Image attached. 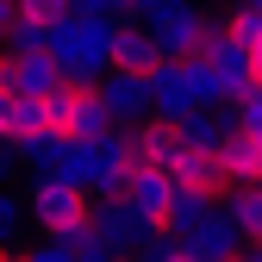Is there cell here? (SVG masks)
Here are the masks:
<instances>
[{"mask_svg":"<svg viewBox=\"0 0 262 262\" xmlns=\"http://www.w3.org/2000/svg\"><path fill=\"white\" fill-rule=\"evenodd\" d=\"M113 31H119L113 13H69L62 25H50V56L62 81H100L113 69Z\"/></svg>","mask_w":262,"mask_h":262,"instance_id":"1","label":"cell"},{"mask_svg":"<svg viewBox=\"0 0 262 262\" xmlns=\"http://www.w3.org/2000/svg\"><path fill=\"white\" fill-rule=\"evenodd\" d=\"M25 206H31V225H38V231H69V225H81L94 212V193L81 181H69V175H31Z\"/></svg>","mask_w":262,"mask_h":262,"instance_id":"2","label":"cell"},{"mask_svg":"<svg viewBox=\"0 0 262 262\" xmlns=\"http://www.w3.org/2000/svg\"><path fill=\"white\" fill-rule=\"evenodd\" d=\"M88 219H94V231H100V244H106L113 256H138V250L162 231V225H150L125 193H94V212H88Z\"/></svg>","mask_w":262,"mask_h":262,"instance_id":"3","label":"cell"},{"mask_svg":"<svg viewBox=\"0 0 262 262\" xmlns=\"http://www.w3.org/2000/svg\"><path fill=\"white\" fill-rule=\"evenodd\" d=\"M244 244H250V237H244V225L225 212V206H212V212H206V219H200V225H193V231L181 237V250H187L193 262H231Z\"/></svg>","mask_w":262,"mask_h":262,"instance_id":"4","label":"cell"},{"mask_svg":"<svg viewBox=\"0 0 262 262\" xmlns=\"http://www.w3.org/2000/svg\"><path fill=\"white\" fill-rule=\"evenodd\" d=\"M193 106L200 100H193V81H187V56H162L150 69V113L156 119H181Z\"/></svg>","mask_w":262,"mask_h":262,"instance_id":"5","label":"cell"},{"mask_svg":"<svg viewBox=\"0 0 262 262\" xmlns=\"http://www.w3.org/2000/svg\"><path fill=\"white\" fill-rule=\"evenodd\" d=\"M94 88H100V100H106V113H113L119 125L150 119V75H138V69H106Z\"/></svg>","mask_w":262,"mask_h":262,"instance_id":"6","label":"cell"},{"mask_svg":"<svg viewBox=\"0 0 262 262\" xmlns=\"http://www.w3.org/2000/svg\"><path fill=\"white\" fill-rule=\"evenodd\" d=\"M156 62H162L156 31H150L138 13H125V19H119V31H113V69H138V75H150Z\"/></svg>","mask_w":262,"mask_h":262,"instance_id":"7","label":"cell"},{"mask_svg":"<svg viewBox=\"0 0 262 262\" xmlns=\"http://www.w3.org/2000/svg\"><path fill=\"white\" fill-rule=\"evenodd\" d=\"M38 131H44V94L7 88V100H0V144L25 150V138H38Z\"/></svg>","mask_w":262,"mask_h":262,"instance_id":"8","label":"cell"},{"mask_svg":"<svg viewBox=\"0 0 262 262\" xmlns=\"http://www.w3.org/2000/svg\"><path fill=\"white\" fill-rule=\"evenodd\" d=\"M219 169H225V181H256L262 175V138L256 131H244V125H225V138H219Z\"/></svg>","mask_w":262,"mask_h":262,"instance_id":"9","label":"cell"},{"mask_svg":"<svg viewBox=\"0 0 262 262\" xmlns=\"http://www.w3.org/2000/svg\"><path fill=\"white\" fill-rule=\"evenodd\" d=\"M125 200L138 206L150 225H162V212H169V200H175V175L169 169H131L125 175Z\"/></svg>","mask_w":262,"mask_h":262,"instance_id":"10","label":"cell"},{"mask_svg":"<svg viewBox=\"0 0 262 262\" xmlns=\"http://www.w3.org/2000/svg\"><path fill=\"white\" fill-rule=\"evenodd\" d=\"M169 175H175L181 187H200V193H225V187H231V181H225V169H219V150H193V144L175 150Z\"/></svg>","mask_w":262,"mask_h":262,"instance_id":"11","label":"cell"},{"mask_svg":"<svg viewBox=\"0 0 262 262\" xmlns=\"http://www.w3.org/2000/svg\"><path fill=\"white\" fill-rule=\"evenodd\" d=\"M212 69H219V88H225V106L244 100V94L262 81V75H256V62H250V50H244L237 38H225V44L212 50Z\"/></svg>","mask_w":262,"mask_h":262,"instance_id":"12","label":"cell"},{"mask_svg":"<svg viewBox=\"0 0 262 262\" xmlns=\"http://www.w3.org/2000/svg\"><path fill=\"white\" fill-rule=\"evenodd\" d=\"M106 131H119V119L106 113L100 88H94V81H75V113H69V138H106Z\"/></svg>","mask_w":262,"mask_h":262,"instance_id":"13","label":"cell"},{"mask_svg":"<svg viewBox=\"0 0 262 262\" xmlns=\"http://www.w3.org/2000/svg\"><path fill=\"white\" fill-rule=\"evenodd\" d=\"M56 81H62V69L50 50H13V88L19 94H50Z\"/></svg>","mask_w":262,"mask_h":262,"instance_id":"14","label":"cell"},{"mask_svg":"<svg viewBox=\"0 0 262 262\" xmlns=\"http://www.w3.org/2000/svg\"><path fill=\"white\" fill-rule=\"evenodd\" d=\"M212 206H219L212 193H200V187H181V181H175V200H169V212H162V231H169V237H187V231H193V225H200Z\"/></svg>","mask_w":262,"mask_h":262,"instance_id":"15","label":"cell"},{"mask_svg":"<svg viewBox=\"0 0 262 262\" xmlns=\"http://www.w3.org/2000/svg\"><path fill=\"white\" fill-rule=\"evenodd\" d=\"M225 212L244 225V237H262V175H256V181H237V187H225Z\"/></svg>","mask_w":262,"mask_h":262,"instance_id":"16","label":"cell"},{"mask_svg":"<svg viewBox=\"0 0 262 262\" xmlns=\"http://www.w3.org/2000/svg\"><path fill=\"white\" fill-rule=\"evenodd\" d=\"M0 44H7V50H50V25L13 7V19H7V31H0Z\"/></svg>","mask_w":262,"mask_h":262,"instance_id":"17","label":"cell"},{"mask_svg":"<svg viewBox=\"0 0 262 262\" xmlns=\"http://www.w3.org/2000/svg\"><path fill=\"white\" fill-rule=\"evenodd\" d=\"M25 219H31V206H25V193H13V187H0V244H25Z\"/></svg>","mask_w":262,"mask_h":262,"instance_id":"18","label":"cell"},{"mask_svg":"<svg viewBox=\"0 0 262 262\" xmlns=\"http://www.w3.org/2000/svg\"><path fill=\"white\" fill-rule=\"evenodd\" d=\"M187 81H193V100H200V106H225V88H219L212 56H187Z\"/></svg>","mask_w":262,"mask_h":262,"instance_id":"19","label":"cell"},{"mask_svg":"<svg viewBox=\"0 0 262 262\" xmlns=\"http://www.w3.org/2000/svg\"><path fill=\"white\" fill-rule=\"evenodd\" d=\"M225 25H231V38H237L244 50H256V44H262V7H250V0H237V7L225 13Z\"/></svg>","mask_w":262,"mask_h":262,"instance_id":"20","label":"cell"},{"mask_svg":"<svg viewBox=\"0 0 262 262\" xmlns=\"http://www.w3.org/2000/svg\"><path fill=\"white\" fill-rule=\"evenodd\" d=\"M225 113H231V125H244V131H256V138H262V81L244 94V100H231Z\"/></svg>","mask_w":262,"mask_h":262,"instance_id":"21","label":"cell"},{"mask_svg":"<svg viewBox=\"0 0 262 262\" xmlns=\"http://www.w3.org/2000/svg\"><path fill=\"white\" fill-rule=\"evenodd\" d=\"M25 262H75V244H62V237H38V244H25Z\"/></svg>","mask_w":262,"mask_h":262,"instance_id":"22","label":"cell"},{"mask_svg":"<svg viewBox=\"0 0 262 262\" xmlns=\"http://www.w3.org/2000/svg\"><path fill=\"white\" fill-rule=\"evenodd\" d=\"M19 13H31V19H44V25H62L75 13V0H19Z\"/></svg>","mask_w":262,"mask_h":262,"instance_id":"23","label":"cell"},{"mask_svg":"<svg viewBox=\"0 0 262 262\" xmlns=\"http://www.w3.org/2000/svg\"><path fill=\"white\" fill-rule=\"evenodd\" d=\"M237 262H262V244H244V250H237Z\"/></svg>","mask_w":262,"mask_h":262,"instance_id":"24","label":"cell"},{"mask_svg":"<svg viewBox=\"0 0 262 262\" xmlns=\"http://www.w3.org/2000/svg\"><path fill=\"white\" fill-rule=\"evenodd\" d=\"M250 62H256V75H262V44H256V50H250Z\"/></svg>","mask_w":262,"mask_h":262,"instance_id":"25","label":"cell"},{"mask_svg":"<svg viewBox=\"0 0 262 262\" xmlns=\"http://www.w3.org/2000/svg\"><path fill=\"white\" fill-rule=\"evenodd\" d=\"M7 262H25V250H19V256H13V250H7Z\"/></svg>","mask_w":262,"mask_h":262,"instance_id":"26","label":"cell"},{"mask_svg":"<svg viewBox=\"0 0 262 262\" xmlns=\"http://www.w3.org/2000/svg\"><path fill=\"white\" fill-rule=\"evenodd\" d=\"M0 31H7V13H0Z\"/></svg>","mask_w":262,"mask_h":262,"instance_id":"27","label":"cell"},{"mask_svg":"<svg viewBox=\"0 0 262 262\" xmlns=\"http://www.w3.org/2000/svg\"><path fill=\"white\" fill-rule=\"evenodd\" d=\"M250 7H262V0H250Z\"/></svg>","mask_w":262,"mask_h":262,"instance_id":"28","label":"cell"},{"mask_svg":"<svg viewBox=\"0 0 262 262\" xmlns=\"http://www.w3.org/2000/svg\"><path fill=\"white\" fill-rule=\"evenodd\" d=\"M250 244H262V237H250Z\"/></svg>","mask_w":262,"mask_h":262,"instance_id":"29","label":"cell"},{"mask_svg":"<svg viewBox=\"0 0 262 262\" xmlns=\"http://www.w3.org/2000/svg\"><path fill=\"white\" fill-rule=\"evenodd\" d=\"M0 100H7V94H0Z\"/></svg>","mask_w":262,"mask_h":262,"instance_id":"30","label":"cell"},{"mask_svg":"<svg viewBox=\"0 0 262 262\" xmlns=\"http://www.w3.org/2000/svg\"><path fill=\"white\" fill-rule=\"evenodd\" d=\"M119 262H125V256H119Z\"/></svg>","mask_w":262,"mask_h":262,"instance_id":"31","label":"cell"}]
</instances>
